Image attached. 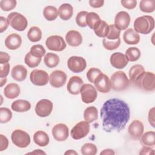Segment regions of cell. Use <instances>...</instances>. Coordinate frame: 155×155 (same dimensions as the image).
Here are the masks:
<instances>
[{"instance_id":"6da1fadb","label":"cell","mask_w":155,"mask_h":155,"mask_svg":"<svg viewBox=\"0 0 155 155\" xmlns=\"http://www.w3.org/2000/svg\"><path fill=\"white\" fill-rule=\"evenodd\" d=\"M100 114L105 131L119 132L125 127L130 119V110L127 103L123 100L111 98L104 103Z\"/></svg>"},{"instance_id":"7a4b0ae2","label":"cell","mask_w":155,"mask_h":155,"mask_svg":"<svg viewBox=\"0 0 155 155\" xmlns=\"http://www.w3.org/2000/svg\"><path fill=\"white\" fill-rule=\"evenodd\" d=\"M154 24V19L152 16L144 15L137 18L134 21L133 26L137 33L147 35L153 31Z\"/></svg>"},{"instance_id":"3957f363","label":"cell","mask_w":155,"mask_h":155,"mask_svg":"<svg viewBox=\"0 0 155 155\" xmlns=\"http://www.w3.org/2000/svg\"><path fill=\"white\" fill-rule=\"evenodd\" d=\"M133 84L145 91H153L155 90V75L152 72L145 71Z\"/></svg>"},{"instance_id":"277c9868","label":"cell","mask_w":155,"mask_h":155,"mask_svg":"<svg viewBox=\"0 0 155 155\" xmlns=\"http://www.w3.org/2000/svg\"><path fill=\"white\" fill-rule=\"evenodd\" d=\"M111 87L116 91H122L127 88L130 81L126 74L122 71H117L114 73L110 79Z\"/></svg>"},{"instance_id":"5b68a950","label":"cell","mask_w":155,"mask_h":155,"mask_svg":"<svg viewBox=\"0 0 155 155\" xmlns=\"http://www.w3.org/2000/svg\"><path fill=\"white\" fill-rule=\"evenodd\" d=\"M8 24L15 30L22 31L27 27L28 21L27 18L22 14L18 12H12L7 16Z\"/></svg>"},{"instance_id":"8992f818","label":"cell","mask_w":155,"mask_h":155,"mask_svg":"<svg viewBox=\"0 0 155 155\" xmlns=\"http://www.w3.org/2000/svg\"><path fill=\"white\" fill-rule=\"evenodd\" d=\"M11 139L15 145L21 148L28 147L31 142L29 134L25 131L19 129L15 130L12 132Z\"/></svg>"},{"instance_id":"52a82bcc","label":"cell","mask_w":155,"mask_h":155,"mask_svg":"<svg viewBox=\"0 0 155 155\" xmlns=\"http://www.w3.org/2000/svg\"><path fill=\"white\" fill-rule=\"evenodd\" d=\"M80 93L81 94V99L85 104L93 102L97 96L96 88L90 84H83L81 88Z\"/></svg>"},{"instance_id":"ba28073f","label":"cell","mask_w":155,"mask_h":155,"mask_svg":"<svg viewBox=\"0 0 155 155\" xmlns=\"http://www.w3.org/2000/svg\"><path fill=\"white\" fill-rule=\"evenodd\" d=\"M90 132V124L87 121H81L76 124L70 131L71 136L75 140L85 137Z\"/></svg>"},{"instance_id":"9c48e42d","label":"cell","mask_w":155,"mask_h":155,"mask_svg":"<svg viewBox=\"0 0 155 155\" xmlns=\"http://www.w3.org/2000/svg\"><path fill=\"white\" fill-rule=\"evenodd\" d=\"M47 47L52 51H61L66 48V43L63 38L59 35L50 36L45 41Z\"/></svg>"},{"instance_id":"30bf717a","label":"cell","mask_w":155,"mask_h":155,"mask_svg":"<svg viewBox=\"0 0 155 155\" xmlns=\"http://www.w3.org/2000/svg\"><path fill=\"white\" fill-rule=\"evenodd\" d=\"M50 77L47 71L42 70L35 69L33 70L30 74L31 82L35 85L44 86L48 82Z\"/></svg>"},{"instance_id":"8fae6325","label":"cell","mask_w":155,"mask_h":155,"mask_svg":"<svg viewBox=\"0 0 155 155\" xmlns=\"http://www.w3.org/2000/svg\"><path fill=\"white\" fill-rule=\"evenodd\" d=\"M67 66L72 72L78 73L83 71L85 69L87 62L84 58L73 56L68 59Z\"/></svg>"},{"instance_id":"7c38bea8","label":"cell","mask_w":155,"mask_h":155,"mask_svg":"<svg viewBox=\"0 0 155 155\" xmlns=\"http://www.w3.org/2000/svg\"><path fill=\"white\" fill-rule=\"evenodd\" d=\"M53 103L51 101L46 99L39 101L35 107V112L36 114L41 117L48 116L53 110Z\"/></svg>"},{"instance_id":"4fadbf2b","label":"cell","mask_w":155,"mask_h":155,"mask_svg":"<svg viewBox=\"0 0 155 155\" xmlns=\"http://www.w3.org/2000/svg\"><path fill=\"white\" fill-rule=\"evenodd\" d=\"M94 85L95 88L101 93H107L111 90V82L108 76L101 73L94 80Z\"/></svg>"},{"instance_id":"5bb4252c","label":"cell","mask_w":155,"mask_h":155,"mask_svg":"<svg viewBox=\"0 0 155 155\" xmlns=\"http://www.w3.org/2000/svg\"><path fill=\"white\" fill-rule=\"evenodd\" d=\"M51 133L56 140L62 142L68 138L69 135V130L65 124L60 123L53 126L51 130Z\"/></svg>"},{"instance_id":"9a60e30c","label":"cell","mask_w":155,"mask_h":155,"mask_svg":"<svg viewBox=\"0 0 155 155\" xmlns=\"http://www.w3.org/2000/svg\"><path fill=\"white\" fill-rule=\"evenodd\" d=\"M67 81V74L62 70H54L50 75V85L54 88H60L65 85Z\"/></svg>"},{"instance_id":"2e32d148","label":"cell","mask_w":155,"mask_h":155,"mask_svg":"<svg viewBox=\"0 0 155 155\" xmlns=\"http://www.w3.org/2000/svg\"><path fill=\"white\" fill-rule=\"evenodd\" d=\"M130 23V15L125 12L121 11L118 12L115 16L114 18V26L120 30L127 29Z\"/></svg>"},{"instance_id":"e0dca14e","label":"cell","mask_w":155,"mask_h":155,"mask_svg":"<svg viewBox=\"0 0 155 155\" xmlns=\"http://www.w3.org/2000/svg\"><path fill=\"white\" fill-rule=\"evenodd\" d=\"M110 61L111 65L117 69H122L125 68L128 62V60L126 56L120 52L113 53L110 56Z\"/></svg>"},{"instance_id":"ac0fdd59","label":"cell","mask_w":155,"mask_h":155,"mask_svg":"<svg viewBox=\"0 0 155 155\" xmlns=\"http://www.w3.org/2000/svg\"><path fill=\"white\" fill-rule=\"evenodd\" d=\"M144 127L142 122L139 120H134L129 125L128 131L130 136L134 139H139L143 133Z\"/></svg>"},{"instance_id":"d6986e66","label":"cell","mask_w":155,"mask_h":155,"mask_svg":"<svg viewBox=\"0 0 155 155\" xmlns=\"http://www.w3.org/2000/svg\"><path fill=\"white\" fill-rule=\"evenodd\" d=\"M83 82L82 79L79 76H73L71 77L67 85V91L71 94H78L80 93V90L83 85Z\"/></svg>"},{"instance_id":"ffe728a7","label":"cell","mask_w":155,"mask_h":155,"mask_svg":"<svg viewBox=\"0 0 155 155\" xmlns=\"http://www.w3.org/2000/svg\"><path fill=\"white\" fill-rule=\"evenodd\" d=\"M22 44L21 36L16 33L10 34L5 39V45L9 50H16Z\"/></svg>"},{"instance_id":"44dd1931","label":"cell","mask_w":155,"mask_h":155,"mask_svg":"<svg viewBox=\"0 0 155 155\" xmlns=\"http://www.w3.org/2000/svg\"><path fill=\"white\" fill-rule=\"evenodd\" d=\"M65 40L67 44L71 47H78L82 42L81 34L76 30H70L65 35Z\"/></svg>"},{"instance_id":"7402d4cb","label":"cell","mask_w":155,"mask_h":155,"mask_svg":"<svg viewBox=\"0 0 155 155\" xmlns=\"http://www.w3.org/2000/svg\"><path fill=\"white\" fill-rule=\"evenodd\" d=\"M123 39L128 45H136L140 41V36L134 29L130 28L124 31Z\"/></svg>"},{"instance_id":"603a6c76","label":"cell","mask_w":155,"mask_h":155,"mask_svg":"<svg viewBox=\"0 0 155 155\" xmlns=\"http://www.w3.org/2000/svg\"><path fill=\"white\" fill-rule=\"evenodd\" d=\"M27 74V69L22 65H16L14 66L11 71L12 78L19 82L23 81L25 79Z\"/></svg>"},{"instance_id":"cb8c5ba5","label":"cell","mask_w":155,"mask_h":155,"mask_svg":"<svg viewBox=\"0 0 155 155\" xmlns=\"http://www.w3.org/2000/svg\"><path fill=\"white\" fill-rule=\"evenodd\" d=\"M20 87L15 83L8 84L4 89V94L8 99H15L20 94Z\"/></svg>"},{"instance_id":"d4e9b609","label":"cell","mask_w":155,"mask_h":155,"mask_svg":"<svg viewBox=\"0 0 155 155\" xmlns=\"http://www.w3.org/2000/svg\"><path fill=\"white\" fill-rule=\"evenodd\" d=\"M59 16L64 21L70 19L73 14V8L72 5L68 3H64L61 5L58 9Z\"/></svg>"},{"instance_id":"484cf974","label":"cell","mask_w":155,"mask_h":155,"mask_svg":"<svg viewBox=\"0 0 155 155\" xmlns=\"http://www.w3.org/2000/svg\"><path fill=\"white\" fill-rule=\"evenodd\" d=\"M12 109L18 113H23L28 111L31 108V104L26 100L18 99L12 104Z\"/></svg>"},{"instance_id":"4316f807","label":"cell","mask_w":155,"mask_h":155,"mask_svg":"<svg viewBox=\"0 0 155 155\" xmlns=\"http://www.w3.org/2000/svg\"><path fill=\"white\" fill-rule=\"evenodd\" d=\"M145 72L144 68L140 64H136L132 66L128 72L130 82L134 84V82L140 77V76Z\"/></svg>"},{"instance_id":"83f0119b","label":"cell","mask_w":155,"mask_h":155,"mask_svg":"<svg viewBox=\"0 0 155 155\" xmlns=\"http://www.w3.org/2000/svg\"><path fill=\"white\" fill-rule=\"evenodd\" d=\"M49 137L44 131H37L33 135L34 142L40 147H45L49 143Z\"/></svg>"},{"instance_id":"f1b7e54d","label":"cell","mask_w":155,"mask_h":155,"mask_svg":"<svg viewBox=\"0 0 155 155\" xmlns=\"http://www.w3.org/2000/svg\"><path fill=\"white\" fill-rule=\"evenodd\" d=\"M93 30L98 37L106 38L109 31V25L105 21L101 20L94 26Z\"/></svg>"},{"instance_id":"f546056e","label":"cell","mask_w":155,"mask_h":155,"mask_svg":"<svg viewBox=\"0 0 155 155\" xmlns=\"http://www.w3.org/2000/svg\"><path fill=\"white\" fill-rule=\"evenodd\" d=\"M98 117V111L97 108L94 106L87 107L84 112V120L89 124L96 120Z\"/></svg>"},{"instance_id":"4dcf8cb0","label":"cell","mask_w":155,"mask_h":155,"mask_svg":"<svg viewBox=\"0 0 155 155\" xmlns=\"http://www.w3.org/2000/svg\"><path fill=\"white\" fill-rule=\"evenodd\" d=\"M44 62L45 65L48 68H54L59 63V57L54 53H47L44 58Z\"/></svg>"},{"instance_id":"1f68e13d","label":"cell","mask_w":155,"mask_h":155,"mask_svg":"<svg viewBox=\"0 0 155 155\" xmlns=\"http://www.w3.org/2000/svg\"><path fill=\"white\" fill-rule=\"evenodd\" d=\"M43 15L44 18L49 21L55 20L59 15L58 9L52 5L45 7L43 10Z\"/></svg>"},{"instance_id":"d6a6232c","label":"cell","mask_w":155,"mask_h":155,"mask_svg":"<svg viewBox=\"0 0 155 155\" xmlns=\"http://www.w3.org/2000/svg\"><path fill=\"white\" fill-rule=\"evenodd\" d=\"M27 38L33 42L39 41L42 38V31L41 29L36 26L30 27L27 32Z\"/></svg>"},{"instance_id":"836d02e7","label":"cell","mask_w":155,"mask_h":155,"mask_svg":"<svg viewBox=\"0 0 155 155\" xmlns=\"http://www.w3.org/2000/svg\"><path fill=\"white\" fill-rule=\"evenodd\" d=\"M141 142L143 145L148 147L155 145V133L154 131L145 132L141 136Z\"/></svg>"},{"instance_id":"e575fe53","label":"cell","mask_w":155,"mask_h":155,"mask_svg":"<svg viewBox=\"0 0 155 155\" xmlns=\"http://www.w3.org/2000/svg\"><path fill=\"white\" fill-rule=\"evenodd\" d=\"M41 58L34 56L29 51L25 56L24 62L25 64L30 68H35L39 65L41 61Z\"/></svg>"},{"instance_id":"d590c367","label":"cell","mask_w":155,"mask_h":155,"mask_svg":"<svg viewBox=\"0 0 155 155\" xmlns=\"http://www.w3.org/2000/svg\"><path fill=\"white\" fill-rule=\"evenodd\" d=\"M126 57L128 61L134 62L137 61L141 55L140 50L137 47H129L125 51Z\"/></svg>"},{"instance_id":"8d00e7d4","label":"cell","mask_w":155,"mask_h":155,"mask_svg":"<svg viewBox=\"0 0 155 155\" xmlns=\"http://www.w3.org/2000/svg\"><path fill=\"white\" fill-rule=\"evenodd\" d=\"M140 10L145 13H152L155 10L154 0H142L139 4Z\"/></svg>"},{"instance_id":"74e56055","label":"cell","mask_w":155,"mask_h":155,"mask_svg":"<svg viewBox=\"0 0 155 155\" xmlns=\"http://www.w3.org/2000/svg\"><path fill=\"white\" fill-rule=\"evenodd\" d=\"M101 20L99 16L94 12H89L86 16V24L91 29L93 30L97 23Z\"/></svg>"},{"instance_id":"f35d334b","label":"cell","mask_w":155,"mask_h":155,"mask_svg":"<svg viewBox=\"0 0 155 155\" xmlns=\"http://www.w3.org/2000/svg\"><path fill=\"white\" fill-rule=\"evenodd\" d=\"M81 153L83 155H95L97 153V148L92 143H86L81 148Z\"/></svg>"},{"instance_id":"ab89813d","label":"cell","mask_w":155,"mask_h":155,"mask_svg":"<svg viewBox=\"0 0 155 155\" xmlns=\"http://www.w3.org/2000/svg\"><path fill=\"white\" fill-rule=\"evenodd\" d=\"M120 38L114 41L108 40L105 38H104L102 41V45L104 47L108 50H113L116 49L120 45Z\"/></svg>"},{"instance_id":"60d3db41","label":"cell","mask_w":155,"mask_h":155,"mask_svg":"<svg viewBox=\"0 0 155 155\" xmlns=\"http://www.w3.org/2000/svg\"><path fill=\"white\" fill-rule=\"evenodd\" d=\"M12 117V113L10 109L5 107L0 108V122L5 124L9 122Z\"/></svg>"},{"instance_id":"b9f144b4","label":"cell","mask_w":155,"mask_h":155,"mask_svg":"<svg viewBox=\"0 0 155 155\" xmlns=\"http://www.w3.org/2000/svg\"><path fill=\"white\" fill-rule=\"evenodd\" d=\"M120 34V31L117 29L114 24H111L109 25V31L105 38L108 40L114 41L119 38Z\"/></svg>"},{"instance_id":"7bdbcfd3","label":"cell","mask_w":155,"mask_h":155,"mask_svg":"<svg viewBox=\"0 0 155 155\" xmlns=\"http://www.w3.org/2000/svg\"><path fill=\"white\" fill-rule=\"evenodd\" d=\"M16 0H1L0 1V7L3 11H10L15 8L16 6Z\"/></svg>"},{"instance_id":"ee69618b","label":"cell","mask_w":155,"mask_h":155,"mask_svg":"<svg viewBox=\"0 0 155 155\" xmlns=\"http://www.w3.org/2000/svg\"><path fill=\"white\" fill-rule=\"evenodd\" d=\"M30 52L34 56L42 58V57L45 54V50L42 45L36 44L31 47Z\"/></svg>"},{"instance_id":"f6af8a7d","label":"cell","mask_w":155,"mask_h":155,"mask_svg":"<svg viewBox=\"0 0 155 155\" xmlns=\"http://www.w3.org/2000/svg\"><path fill=\"white\" fill-rule=\"evenodd\" d=\"M102 73V71L97 68L93 67L88 70V71L87 73V78L88 81L91 83H94V80L96 79V78Z\"/></svg>"},{"instance_id":"bcb514c9","label":"cell","mask_w":155,"mask_h":155,"mask_svg":"<svg viewBox=\"0 0 155 155\" xmlns=\"http://www.w3.org/2000/svg\"><path fill=\"white\" fill-rule=\"evenodd\" d=\"M88 12L86 11H81L79 12L76 16V22L79 27H85L87 25L86 24V16Z\"/></svg>"},{"instance_id":"7dc6e473","label":"cell","mask_w":155,"mask_h":155,"mask_svg":"<svg viewBox=\"0 0 155 155\" xmlns=\"http://www.w3.org/2000/svg\"><path fill=\"white\" fill-rule=\"evenodd\" d=\"M10 71V64L8 62L0 64V78H6Z\"/></svg>"},{"instance_id":"c3c4849f","label":"cell","mask_w":155,"mask_h":155,"mask_svg":"<svg viewBox=\"0 0 155 155\" xmlns=\"http://www.w3.org/2000/svg\"><path fill=\"white\" fill-rule=\"evenodd\" d=\"M122 5L127 9H133L136 7V0H122L120 1Z\"/></svg>"},{"instance_id":"681fc988","label":"cell","mask_w":155,"mask_h":155,"mask_svg":"<svg viewBox=\"0 0 155 155\" xmlns=\"http://www.w3.org/2000/svg\"><path fill=\"white\" fill-rule=\"evenodd\" d=\"M8 146V140L3 134H0V151H2L7 148Z\"/></svg>"},{"instance_id":"f907efd6","label":"cell","mask_w":155,"mask_h":155,"mask_svg":"<svg viewBox=\"0 0 155 155\" xmlns=\"http://www.w3.org/2000/svg\"><path fill=\"white\" fill-rule=\"evenodd\" d=\"M8 23L7 21V19L1 16L0 17V33H2L4 31L7 30L8 26Z\"/></svg>"},{"instance_id":"816d5d0a","label":"cell","mask_w":155,"mask_h":155,"mask_svg":"<svg viewBox=\"0 0 155 155\" xmlns=\"http://www.w3.org/2000/svg\"><path fill=\"white\" fill-rule=\"evenodd\" d=\"M139 154L142 155H154V151L153 148L151 147H149L148 146H144L142 148L139 152Z\"/></svg>"},{"instance_id":"f5cc1de1","label":"cell","mask_w":155,"mask_h":155,"mask_svg":"<svg viewBox=\"0 0 155 155\" xmlns=\"http://www.w3.org/2000/svg\"><path fill=\"white\" fill-rule=\"evenodd\" d=\"M90 5L93 8H100L104 4V0H90L88 1Z\"/></svg>"},{"instance_id":"db71d44e","label":"cell","mask_w":155,"mask_h":155,"mask_svg":"<svg viewBox=\"0 0 155 155\" xmlns=\"http://www.w3.org/2000/svg\"><path fill=\"white\" fill-rule=\"evenodd\" d=\"M10 59V57L8 53L3 51L0 52V64L7 63Z\"/></svg>"},{"instance_id":"11a10c76","label":"cell","mask_w":155,"mask_h":155,"mask_svg":"<svg viewBox=\"0 0 155 155\" xmlns=\"http://www.w3.org/2000/svg\"><path fill=\"white\" fill-rule=\"evenodd\" d=\"M148 119L150 124L154 128V108L153 107L148 112Z\"/></svg>"},{"instance_id":"9f6ffc18","label":"cell","mask_w":155,"mask_h":155,"mask_svg":"<svg viewBox=\"0 0 155 155\" xmlns=\"http://www.w3.org/2000/svg\"><path fill=\"white\" fill-rule=\"evenodd\" d=\"M115 153L114 152V151L111 149H105L104 150L102 151L101 152L100 154H105V155H107V154H114Z\"/></svg>"},{"instance_id":"6f0895ef","label":"cell","mask_w":155,"mask_h":155,"mask_svg":"<svg viewBox=\"0 0 155 155\" xmlns=\"http://www.w3.org/2000/svg\"><path fill=\"white\" fill-rule=\"evenodd\" d=\"M45 154L46 153L42 151L41 150H35V151L30 152V153H27V154Z\"/></svg>"},{"instance_id":"680465c9","label":"cell","mask_w":155,"mask_h":155,"mask_svg":"<svg viewBox=\"0 0 155 155\" xmlns=\"http://www.w3.org/2000/svg\"><path fill=\"white\" fill-rule=\"evenodd\" d=\"M64 154H78V153L76 152L74 150H69L68 151H67Z\"/></svg>"},{"instance_id":"91938a15","label":"cell","mask_w":155,"mask_h":155,"mask_svg":"<svg viewBox=\"0 0 155 155\" xmlns=\"http://www.w3.org/2000/svg\"><path fill=\"white\" fill-rule=\"evenodd\" d=\"M7 82V78H1V81H0V87H2Z\"/></svg>"}]
</instances>
